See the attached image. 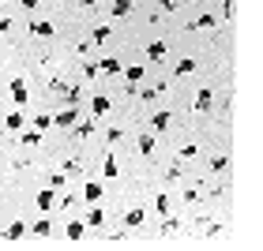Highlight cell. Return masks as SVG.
<instances>
[{"mask_svg":"<svg viewBox=\"0 0 263 251\" xmlns=\"http://www.w3.org/2000/svg\"><path fill=\"white\" fill-rule=\"evenodd\" d=\"M98 71H102V75H120V60H102V64H98Z\"/></svg>","mask_w":263,"mask_h":251,"instance_id":"7c38bea8","label":"cell"},{"mask_svg":"<svg viewBox=\"0 0 263 251\" xmlns=\"http://www.w3.org/2000/svg\"><path fill=\"white\" fill-rule=\"evenodd\" d=\"M109 26H94V42H109Z\"/></svg>","mask_w":263,"mask_h":251,"instance_id":"cb8c5ba5","label":"cell"},{"mask_svg":"<svg viewBox=\"0 0 263 251\" xmlns=\"http://www.w3.org/2000/svg\"><path fill=\"white\" fill-rule=\"evenodd\" d=\"M76 120H79V105H68L64 113H57V117H53V124H57V127H72Z\"/></svg>","mask_w":263,"mask_h":251,"instance_id":"6da1fadb","label":"cell"},{"mask_svg":"<svg viewBox=\"0 0 263 251\" xmlns=\"http://www.w3.org/2000/svg\"><path fill=\"white\" fill-rule=\"evenodd\" d=\"M23 142H26V146H38V142H42V135H38V131H23Z\"/></svg>","mask_w":263,"mask_h":251,"instance_id":"83f0119b","label":"cell"},{"mask_svg":"<svg viewBox=\"0 0 263 251\" xmlns=\"http://www.w3.org/2000/svg\"><path fill=\"white\" fill-rule=\"evenodd\" d=\"M49 124H53V117H45V113H42V117H34V127H38V131H45Z\"/></svg>","mask_w":263,"mask_h":251,"instance_id":"f1b7e54d","label":"cell"},{"mask_svg":"<svg viewBox=\"0 0 263 251\" xmlns=\"http://www.w3.org/2000/svg\"><path fill=\"white\" fill-rule=\"evenodd\" d=\"M233 11H237V4H233V0H226V4H222V15L233 19Z\"/></svg>","mask_w":263,"mask_h":251,"instance_id":"1f68e13d","label":"cell"},{"mask_svg":"<svg viewBox=\"0 0 263 251\" xmlns=\"http://www.w3.org/2000/svg\"><path fill=\"white\" fill-rule=\"evenodd\" d=\"M195 154H199V146H192V142H188L184 150H180V158H184V161H188V158H195Z\"/></svg>","mask_w":263,"mask_h":251,"instance_id":"d6a6232c","label":"cell"},{"mask_svg":"<svg viewBox=\"0 0 263 251\" xmlns=\"http://www.w3.org/2000/svg\"><path fill=\"white\" fill-rule=\"evenodd\" d=\"M64 98H68V105H79L83 94H79V86H64Z\"/></svg>","mask_w":263,"mask_h":251,"instance_id":"7402d4cb","label":"cell"},{"mask_svg":"<svg viewBox=\"0 0 263 251\" xmlns=\"http://www.w3.org/2000/svg\"><path fill=\"white\" fill-rule=\"evenodd\" d=\"M102 173H105V176H109V180H117V173H120V165H117V161H113V158H105V165H102Z\"/></svg>","mask_w":263,"mask_h":251,"instance_id":"d6986e66","label":"cell"},{"mask_svg":"<svg viewBox=\"0 0 263 251\" xmlns=\"http://www.w3.org/2000/svg\"><path fill=\"white\" fill-rule=\"evenodd\" d=\"M177 225H180L177 218H170V214H162V233H177Z\"/></svg>","mask_w":263,"mask_h":251,"instance_id":"ffe728a7","label":"cell"},{"mask_svg":"<svg viewBox=\"0 0 263 251\" xmlns=\"http://www.w3.org/2000/svg\"><path fill=\"white\" fill-rule=\"evenodd\" d=\"M102 221H105L102 210H90V214H87V225H102Z\"/></svg>","mask_w":263,"mask_h":251,"instance_id":"d4e9b609","label":"cell"},{"mask_svg":"<svg viewBox=\"0 0 263 251\" xmlns=\"http://www.w3.org/2000/svg\"><path fill=\"white\" fill-rule=\"evenodd\" d=\"M214 23H218V19H214V15H199V23H195V26H199V30H211Z\"/></svg>","mask_w":263,"mask_h":251,"instance_id":"4316f807","label":"cell"},{"mask_svg":"<svg viewBox=\"0 0 263 251\" xmlns=\"http://www.w3.org/2000/svg\"><path fill=\"white\" fill-rule=\"evenodd\" d=\"M109 109H113L109 94H94V98H90V113H94V117H105Z\"/></svg>","mask_w":263,"mask_h":251,"instance_id":"7a4b0ae2","label":"cell"},{"mask_svg":"<svg viewBox=\"0 0 263 251\" xmlns=\"http://www.w3.org/2000/svg\"><path fill=\"white\" fill-rule=\"evenodd\" d=\"M23 8H38V0H23Z\"/></svg>","mask_w":263,"mask_h":251,"instance_id":"8d00e7d4","label":"cell"},{"mask_svg":"<svg viewBox=\"0 0 263 251\" xmlns=\"http://www.w3.org/2000/svg\"><path fill=\"white\" fill-rule=\"evenodd\" d=\"M19 236H26V225L23 221H11V225L4 229V240H19Z\"/></svg>","mask_w":263,"mask_h":251,"instance_id":"8992f818","label":"cell"},{"mask_svg":"<svg viewBox=\"0 0 263 251\" xmlns=\"http://www.w3.org/2000/svg\"><path fill=\"white\" fill-rule=\"evenodd\" d=\"M72 127H76L79 139H90V135H94V120H83V124H72Z\"/></svg>","mask_w":263,"mask_h":251,"instance_id":"9a60e30c","label":"cell"},{"mask_svg":"<svg viewBox=\"0 0 263 251\" xmlns=\"http://www.w3.org/2000/svg\"><path fill=\"white\" fill-rule=\"evenodd\" d=\"M192 71H195V60H180L177 64V75H192Z\"/></svg>","mask_w":263,"mask_h":251,"instance_id":"603a6c76","label":"cell"},{"mask_svg":"<svg viewBox=\"0 0 263 251\" xmlns=\"http://www.w3.org/2000/svg\"><path fill=\"white\" fill-rule=\"evenodd\" d=\"M0 4H4V0H0Z\"/></svg>","mask_w":263,"mask_h":251,"instance_id":"74e56055","label":"cell"},{"mask_svg":"<svg viewBox=\"0 0 263 251\" xmlns=\"http://www.w3.org/2000/svg\"><path fill=\"white\" fill-rule=\"evenodd\" d=\"M64 184H68V180H64V176H60V173H57V176H49V188H53V191H60V188H64Z\"/></svg>","mask_w":263,"mask_h":251,"instance_id":"f546056e","label":"cell"},{"mask_svg":"<svg viewBox=\"0 0 263 251\" xmlns=\"http://www.w3.org/2000/svg\"><path fill=\"white\" fill-rule=\"evenodd\" d=\"M147 60H166V42H151L147 45Z\"/></svg>","mask_w":263,"mask_h":251,"instance_id":"52a82bcc","label":"cell"},{"mask_svg":"<svg viewBox=\"0 0 263 251\" xmlns=\"http://www.w3.org/2000/svg\"><path fill=\"white\" fill-rule=\"evenodd\" d=\"M132 11V0H113V15H128Z\"/></svg>","mask_w":263,"mask_h":251,"instance_id":"44dd1931","label":"cell"},{"mask_svg":"<svg viewBox=\"0 0 263 251\" xmlns=\"http://www.w3.org/2000/svg\"><path fill=\"white\" fill-rule=\"evenodd\" d=\"M154 210H158V214H170V195H158V202H154Z\"/></svg>","mask_w":263,"mask_h":251,"instance_id":"484cf974","label":"cell"},{"mask_svg":"<svg viewBox=\"0 0 263 251\" xmlns=\"http://www.w3.org/2000/svg\"><path fill=\"white\" fill-rule=\"evenodd\" d=\"M4 30H11V19H0V34Z\"/></svg>","mask_w":263,"mask_h":251,"instance_id":"e575fe53","label":"cell"},{"mask_svg":"<svg viewBox=\"0 0 263 251\" xmlns=\"http://www.w3.org/2000/svg\"><path fill=\"white\" fill-rule=\"evenodd\" d=\"M53 202H57V195H53V188H45V191H38V210H53Z\"/></svg>","mask_w":263,"mask_h":251,"instance_id":"ba28073f","label":"cell"},{"mask_svg":"<svg viewBox=\"0 0 263 251\" xmlns=\"http://www.w3.org/2000/svg\"><path fill=\"white\" fill-rule=\"evenodd\" d=\"M4 127H8V131H19V127H23V113H11V117H4Z\"/></svg>","mask_w":263,"mask_h":251,"instance_id":"ac0fdd59","label":"cell"},{"mask_svg":"<svg viewBox=\"0 0 263 251\" xmlns=\"http://www.w3.org/2000/svg\"><path fill=\"white\" fill-rule=\"evenodd\" d=\"M128 79V86H139V79H143V64H132V67H120Z\"/></svg>","mask_w":263,"mask_h":251,"instance_id":"5b68a950","label":"cell"},{"mask_svg":"<svg viewBox=\"0 0 263 251\" xmlns=\"http://www.w3.org/2000/svg\"><path fill=\"white\" fill-rule=\"evenodd\" d=\"M11 98H15V105H26V98H30V94H26V83H23V79H11Z\"/></svg>","mask_w":263,"mask_h":251,"instance_id":"3957f363","label":"cell"},{"mask_svg":"<svg viewBox=\"0 0 263 251\" xmlns=\"http://www.w3.org/2000/svg\"><path fill=\"white\" fill-rule=\"evenodd\" d=\"M83 199L87 202H98V199H102V184H83Z\"/></svg>","mask_w":263,"mask_h":251,"instance_id":"4fadbf2b","label":"cell"},{"mask_svg":"<svg viewBox=\"0 0 263 251\" xmlns=\"http://www.w3.org/2000/svg\"><path fill=\"white\" fill-rule=\"evenodd\" d=\"M143 225V210H128L124 214V229H139Z\"/></svg>","mask_w":263,"mask_h":251,"instance_id":"30bf717a","label":"cell"},{"mask_svg":"<svg viewBox=\"0 0 263 251\" xmlns=\"http://www.w3.org/2000/svg\"><path fill=\"white\" fill-rule=\"evenodd\" d=\"M64 233H68V240H83V221H68Z\"/></svg>","mask_w":263,"mask_h":251,"instance_id":"e0dca14e","label":"cell"},{"mask_svg":"<svg viewBox=\"0 0 263 251\" xmlns=\"http://www.w3.org/2000/svg\"><path fill=\"white\" fill-rule=\"evenodd\" d=\"M30 34H34V38H53V34H57V26L42 19V23H30Z\"/></svg>","mask_w":263,"mask_h":251,"instance_id":"277c9868","label":"cell"},{"mask_svg":"<svg viewBox=\"0 0 263 251\" xmlns=\"http://www.w3.org/2000/svg\"><path fill=\"white\" fill-rule=\"evenodd\" d=\"M170 120H173V113H154L151 124H154V131H166V127H170Z\"/></svg>","mask_w":263,"mask_h":251,"instance_id":"8fae6325","label":"cell"},{"mask_svg":"<svg viewBox=\"0 0 263 251\" xmlns=\"http://www.w3.org/2000/svg\"><path fill=\"white\" fill-rule=\"evenodd\" d=\"M30 233H34V236H53V221H49V218L34 221V225H30Z\"/></svg>","mask_w":263,"mask_h":251,"instance_id":"9c48e42d","label":"cell"},{"mask_svg":"<svg viewBox=\"0 0 263 251\" xmlns=\"http://www.w3.org/2000/svg\"><path fill=\"white\" fill-rule=\"evenodd\" d=\"M79 4H83V8H87V11H90V8H94V4H98V0H79Z\"/></svg>","mask_w":263,"mask_h":251,"instance_id":"d590c367","label":"cell"},{"mask_svg":"<svg viewBox=\"0 0 263 251\" xmlns=\"http://www.w3.org/2000/svg\"><path fill=\"white\" fill-rule=\"evenodd\" d=\"M162 90H166V86H154V90H143V101H154V98H158Z\"/></svg>","mask_w":263,"mask_h":251,"instance_id":"836d02e7","label":"cell"},{"mask_svg":"<svg viewBox=\"0 0 263 251\" xmlns=\"http://www.w3.org/2000/svg\"><path fill=\"white\" fill-rule=\"evenodd\" d=\"M139 154H147V158L154 154V135H139Z\"/></svg>","mask_w":263,"mask_h":251,"instance_id":"2e32d148","label":"cell"},{"mask_svg":"<svg viewBox=\"0 0 263 251\" xmlns=\"http://www.w3.org/2000/svg\"><path fill=\"white\" fill-rule=\"evenodd\" d=\"M211 105H214V94L211 90H199V94H195V109H211Z\"/></svg>","mask_w":263,"mask_h":251,"instance_id":"5bb4252c","label":"cell"},{"mask_svg":"<svg viewBox=\"0 0 263 251\" xmlns=\"http://www.w3.org/2000/svg\"><path fill=\"white\" fill-rule=\"evenodd\" d=\"M158 8L162 11H173V8H180V0H158Z\"/></svg>","mask_w":263,"mask_h":251,"instance_id":"4dcf8cb0","label":"cell"}]
</instances>
